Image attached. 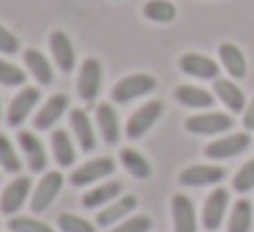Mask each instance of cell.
<instances>
[{
	"instance_id": "36",
	"label": "cell",
	"mask_w": 254,
	"mask_h": 232,
	"mask_svg": "<svg viewBox=\"0 0 254 232\" xmlns=\"http://www.w3.org/2000/svg\"><path fill=\"white\" fill-rule=\"evenodd\" d=\"M243 128H246V131H252V128H254V99L249 101V107H246V115H243Z\"/></svg>"
},
{
	"instance_id": "4",
	"label": "cell",
	"mask_w": 254,
	"mask_h": 232,
	"mask_svg": "<svg viewBox=\"0 0 254 232\" xmlns=\"http://www.w3.org/2000/svg\"><path fill=\"white\" fill-rule=\"evenodd\" d=\"M112 172H115V161H112L110 156H104V159H90L71 172V186H77V188L90 186V183H96V180L110 177Z\"/></svg>"
},
{
	"instance_id": "9",
	"label": "cell",
	"mask_w": 254,
	"mask_h": 232,
	"mask_svg": "<svg viewBox=\"0 0 254 232\" xmlns=\"http://www.w3.org/2000/svg\"><path fill=\"white\" fill-rule=\"evenodd\" d=\"M227 205H230V191L227 188H213L210 197L205 199V208H202V227L205 230H219L221 221H224Z\"/></svg>"
},
{
	"instance_id": "6",
	"label": "cell",
	"mask_w": 254,
	"mask_h": 232,
	"mask_svg": "<svg viewBox=\"0 0 254 232\" xmlns=\"http://www.w3.org/2000/svg\"><path fill=\"white\" fill-rule=\"evenodd\" d=\"M77 90H79V99L82 101H96L101 90V63L96 58H88L79 68V79H77Z\"/></svg>"
},
{
	"instance_id": "14",
	"label": "cell",
	"mask_w": 254,
	"mask_h": 232,
	"mask_svg": "<svg viewBox=\"0 0 254 232\" xmlns=\"http://www.w3.org/2000/svg\"><path fill=\"white\" fill-rule=\"evenodd\" d=\"M249 142H252V139H249L246 134H227V137L210 142L208 148H205V156H208V159H232V156L243 153V150L249 148Z\"/></svg>"
},
{
	"instance_id": "23",
	"label": "cell",
	"mask_w": 254,
	"mask_h": 232,
	"mask_svg": "<svg viewBox=\"0 0 254 232\" xmlns=\"http://www.w3.org/2000/svg\"><path fill=\"white\" fill-rule=\"evenodd\" d=\"M175 99L183 107H191V110H208L213 104V93L202 88H194V85H178L175 88Z\"/></svg>"
},
{
	"instance_id": "28",
	"label": "cell",
	"mask_w": 254,
	"mask_h": 232,
	"mask_svg": "<svg viewBox=\"0 0 254 232\" xmlns=\"http://www.w3.org/2000/svg\"><path fill=\"white\" fill-rule=\"evenodd\" d=\"M142 14L145 17L150 19V22H172V19H175V6H172L170 0H148V3H145V8H142Z\"/></svg>"
},
{
	"instance_id": "27",
	"label": "cell",
	"mask_w": 254,
	"mask_h": 232,
	"mask_svg": "<svg viewBox=\"0 0 254 232\" xmlns=\"http://www.w3.org/2000/svg\"><path fill=\"white\" fill-rule=\"evenodd\" d=\"M249 230H252V202L249 199H238L230 213L227 232H249Z\"/></svg>"
},
{
	"instance_id": "34",
	"label": "cell",
	"mask_w": 254,
	"mask_h": 232,
	"mask_svg": "<svg viewBox=\"0 0 254 232\" xmlns=\"http://www.w3.org/2000/svg\"><path fill=\"white\" fill-rule=\"evenodd\" d=\"M150 227H153V224H150L148 216H131V219L118 221V224L112 227L110 232H148Z\"/></svg>"
},
{
	"instance_id": "12",
	"label": "cell",
	"mask_w": 254,
	"mask_h": 232,
	"mask_svg": "<svg viewBox=\"0 0 254 232\" xmlns=\"http://www.w3.org/2000/svg\"><path fill=\"white\" fill-rule=\"evenodd\" d=\"M50 50L52 58H55V66L61 71H74L77 66V52H74V44L63 30H52L50 33Z\"/></svg>"
},
{
	"instance_id": "29",
	"label": "cell",
	"mask_w": 254,
	"mask_h": 232,
	"mask_svg": "<svg viewBox=\"0 0 254 232\" xmlns=\"http://www.w3.org/2000/svg\"><path fill=\"white\" fill-rule=\"evenodd\" d=\"M0 167L6 172H14V175H17L19 167H22V161H19V156H17V148H14V142L6 134H0Z\"/></svg>"
},
{
	"instance_id": "11",
	"label": "cell",
	"mask_w": 254,
	"mask_h": 232,
	"mask_svg": "<svg viewBox=\"0 0 254 232\" xmlns=\"http://www.w3.org/2000/svg\"><path fill=\"white\" fill-rule=\"evenodd\" d=\"M30 188H33V186H30V177L19 175L17 180H11L6 186V191H3V197H0V210H3L6 216H14L25 202H28Z\"/></svg>"
},
{
	"instance_id": "24",
	"label": "cell",
	"mask_w": 254,
	"mask_h": 232,
	"mask_svg": "<svg viewBox=\"0 0 254 232\" xmlns=\"http://www.w3.org/2000/svg\"><path fill=\"white\" fill-rule=\"evenodd\" d=\"M213 93H216V99L224 101L227 110H232V112H241L243 104H246L243 90L238 88L235 82H230V79H213Z\"/></svg>"
},
{
	"instance_id": "32",
	"label": "cell",
	"mask_w": 254,
	"mask_h": 232,
	"mask_svg": "<svg viewBox=\"0 0 254 232\" xmlns=\"http://www.w3.org/2000/svg\"><path fill=\"white\" fill-rule=\"evenodd\" d=\"M0 85H6V88H22L25 71L17 68L14 63H8V60H0Z\"/></svg>"
},
{
	"instance_id": "35",
	"label": "cell",
	"mask_w": 254,
	"mask_h": 232,
	"mask_svg": "<svg viewBox=\"0 0 254 232\" xmlns=\"http://www.w3.org/2000/svg\"><path fill=\"white\" fill-rule=\"evenodd\" d=\"M17 50H19V39L8 28L0 25V52H3V55H14Z\"/></svg>"
},
{
	"instance_id": "17",
	"label": "cell",
	"mask_w": 254,
	"mask_h": 232,
	"mask_svg": "<svg viewBox=\"0 0 254 232\" xmlns=\"http://www.w3.org/2000/svg\"><path fill=\"white\" fill-rule=\"evenodd\" d=\"M96 128L107 145H115L121 139V123H118L115 107L112 104H99L96 107Z\"/></svg>"
},
{
	"instance_id": "10",
	"label": "cell",
	"mask_w": 254,
	"mask_h": 232,
	"mask_svg": "<svg viewBox=\"0 0 254 232\" xmlns=\"http://www.w3.org/2000/svg\"><path fill=\"white\" fill-rule=\"evenodd\" d=\"M183 74L189 77H197V79H219V63L210 60V58L199 55V52H186V55L178 60Z\"/></svg>"
},
{
	"instance_id": "25",
	"label": "cell",
	"mask_w": 254,
	"mask_h": 232,
	"mask_svg": "<svg viewBox=\"0 0 254 232\" xmlns=\"http://www.w3.org/2000/svg\"><path fill=\"white\" fill-rule=\"evenodd\" d=\"M25 66L39 85H52V66L39 50H25Z\"/></svg>"
},
{
	"instance_id": "30",
	"label": "cell",
	"mask_w": 254,
	"mask_h": 232,
	"mask_svg": "<svg viewBox=\"0 0 254 232\" xmlns=\"http://www.w3.org/2000/svg\"><path fill=\"white\" fill-rule=\"evenodd\" d=\"M8 227H11V232H55L50 224L33 219V216H11Z\"/></svg>"
},
{
	"instance_id": "1",
	"label": "cell",
	"mask_w": 254,
	"mask_h": 232,
	"mask_svg": "<svg viewBox=\"0 0 254 232\" xmlns=\"http://www.w3.org/2000/svg\"><path fill=\"white\" fill-rule=\"evenodd\" d=\"M156 90V79L150 74H128L121 82L112 88V101L115 104H128V101L139 99V96H148Z\"/></svg>"
},
{
	"instance_id": "13",
	"label": "cell",
	"mask_w": 254,
	"mask_h": 232,
	"mask_svg": "<svg viewBox=\"0 0 254 232\" xmlns=\"http://www.w3.org/2000/svg\"><path fill=\"white\" fill-rule=\"evenodd\" d=\"M66 112H68V96L58 93V96H52V99H47L44 104H41L39 115L33 117V126L39 128V131H47V128L55 126Z\"/></svg>"
},
{
	"instance_id": "2",
	"label": "cell",
	"mask_w": 254,
	"mask_h": 232,
	"mask_svg": "<svg viewBox=\"0 0 254 232\" xmlns=\"http://www.w3.org/2000/svg\"><path fill=\"white\" fill-rule=\"evenodd\" d=\"M161 112H164V104H161V101H148V104H142L131 117H128V123H126V137H128V139L145 137V134H148L150 128L159 123Z\"/></svg>"
},
{
	"instance_id": "21",
	"label": "cell",
	"mask_w": 254,
	"mask_h": 232,
	"mask_svg": "<svg viewBox=\"0 0 254 232\" xmlns=\"http://www.w3.org/2000/svg\"><path fill=\"white\" fill-rule=\"evenodd\" d=\"M219 60L224 66V71L230 74L232 79H243L246 77V58H243L241 47L232 44V41H224L219 44Z\"/></svg>"
},
{
	"instance_id": "7",
	"label": "cell",
	"mask_w": 254,
	"mask_h": 232,
	"mask_svg": "<svg viewBox=\"0 0 254 232\" xmlns=\"http://www.w3.org/2000/svg\"><path fill=\"white\" fill-rule=\"evenodd\" d=\"M36 104H39V88H22L17 96H14L11 107H8L6 112V120L8 126H22L25 120H28V115L36 110Z\"/></svg>"
},
{
	"instance_id": "8",
	"label": "cell",
	"mask_w": 254,
	"mask_h": 232,
	"mask_svg": "<svg viewBox=\"0 0 254 232\" xmlns=\"http://www.w3.org/2000/svg\"><path fill=\"white\" fill-rule=\"evenodd\" d=\"M178 180L183 186H216L219 180H224V167L219 164H191L181 172Z\"/></svg>"
},
{
	"instance_id": "37",
	"label": "cell",
	"mask_w": 254,
	"mask_h": 232,
	"mask_svg": "<svg viewBox=\"0 0 254 232\" xmlns=\"http://www.w3.org/2000/svg\"><path fill=\"white\" fill-rule=\"evenodd\" d=\"M0 117H3V107H0Z\"/></svg>"
},
{
	"instance_id": "16",
	"label": "cell",
	"mask_w": 254,
	"mask_h": 232,
	"mask_svg": "<svg viewBox=\"0 0 254 232\" xmlns=\"http://www.w3.org/2000/svg\"><path fill=\"white\" fill-rule=\"evenodd\" d=\"M19 148H22L25 159H28V167L33 172H44L47 170V150H44L41 139L36 137L33 131H19Z\"/></svg>"
},
{
	"instance_id": "31",
	"label": "cell",
	"mask_w": 254,
	"mask_h": 232,
	"mask_svg": "<svg viewBox=\"0 0 254 232\" xmlns=\"http://www.w3.org/2000/svg\"><path fill=\"white\" fill-rule=\"evenodd\" d=\"M58 227H61V232H96V227L88 219L74 213H61L58 216Z\"/></svg>"
},
{
	"instance_id": "19",
	"label": "cell",
	"mask_w": 254,
	"mask_h": 232,
	"mask_svg": "<svg viewBox=\"0 0 254 232\" xmlns=\"http://www.w3.org/2000/svg\"><path fill=\"white\" fill-rule=\"evenodd\" d=\"M172 221H175V232H197V213L189 197L175 194L172 197Z\"/></svg>"
},
{
	"instance_id": "22",
	"label": "cell",
	"mask_w": 254,
	"mask_h": 232,
	"mask_svg": "<svg viewBox=\"0 0 254 232\" xmlns=\"http://www.w3.org/2000/svg\"><path fill=\"white\" fill-rule=\"evenodd\" d=\"M50 148H52V156L61 167H71L74 159H77V150H74V142L63 128H55L50 137Z\"/></svg>"
},
{
	"instance_id": "20",
	"label": "cell",
	"mask_w": 254,
	"mask_h": 232,
	"mask_svg": "<svg viewBox=\"0 0 254 232\" xmlns=\"http://www.w3.org/2000/svg\"><path fill=\"white\" fill-rule=\"evenodd\" d=\"M121 191H123V186H121L118 180L99 183V186H93L90 191H85V197H82V205H85L88 210H93V208H104V205L115 202V199L121 197Z\"/></svg>"
},
{
	"instance_id": "33",
	"label": "cell",
	"mask_w": 254,
	"mask_h": 232,
	"mask_svg": "<svg viewBox=\"0 0 254 232\" xmlns=\"http://www.w3.org/2000/svg\"><path fill=\"white\" fill-rule=\"evenodd\" d=\"M232 188H235L238 194H246V191H252V188H254V159H249L246 164L235 172Z\"/></svg>"
},
{
	"instance_id": "5",
	"label": "cell",
	"mask_w": 254,
	"mask_h": 232,
	"mask_svg": "<svg viewBox=\"0 0 254 232\" xmlns=\"http://www.w3.org/2000/svg\"><path fill=\"white\" fill-rule=\"evenodd\" d=\"M232 128V117L224 112H205V115H191L186 120L189 134H199V137H210V134H221Z\"/></svg>"
},
{
	"instance_id": "3",
	"label": "cell",
	"mask_w": 254,
	"mask_h": 232,
	"mask_svg": "<svg viewBox=\"0 0 254 232\" xmlns=\"http://www.w3.org/2000/svg\"><path fill=\"white\" fill-rule=\"evenodd\" d=\"M61 188H63V175L61 172L58 170L44 172V177L39 180V186L33 188V197H30V208H33V213H44V210L55 202V197L61 194Z\"/></svg>"
},
{
	"instance_id": "26",
	"label": "cell",
	"mask_w": 254,
	"mask_h": 232,
	"mask_svg": "<svg viewBox=\"0 0 254 232\" xmlns=\"http://www.w3.org/2000/svg\"><path fill=\"white\" fill-rule=\"evenodd\" d=\"M121 164L126 167V172H128L131 177H137V180L150 177V164H148V159H145L142 153H137L134 148H123V150H121Z\"/></svg>"
},
{
	"instance_id": "18",
	"label": "cell",
	"mask_w": 254,
	"mask_h": 232,
	"mask_svg": "<svg viewBox=\"0 0 254 232\" xmlns=\"http://www.w3.org/2000/svg\"><path fill=\"white\" fill-rule=\"evenodd\" d=\"M68 120H71V134L77 137L79 148H82L85 153H90V150L96 148V134H93V123H90L88 112L85 110H71L68 112Z\"/></svg>"
},
{
	"instance_id": "15",
	"label": "cell",
	"mask_w": 254,
	"mask_h": 232,
	"mask_svg": "<svg viewBox=\"0 0 254 232\" xmlns=\"http://www.w3.org/2000/svg\"><path fill=\"white\" fill-rule=\"evenodd\" d=\"M137 202H139V199L134 197V194H126V197H121V199H115V202L104 205V208L99 210V216H96V224H101V227L118 224V221H123L131 210H137Z\"/></svg>"
}]
</instances>
